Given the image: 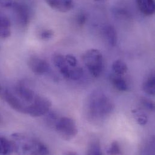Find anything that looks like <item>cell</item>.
<instances>
[{
  "instance_id": "obj_1",
  "label": "cell",
  "mask_w": 155,
  "mask_h": 155,
  "mask_svg": "<svg viewBox=\"0 0 155 155\" xmlns=\"http://www.w3.org/2000/svg\"><path fill=\"white\" fill-rule=\"evenodd\" d=\"M114 109L111 99L101 91L91 93L87 101V116L90 121L98 123L109 117Z\"/></svg>"
},
{
  "instance_id": "obj_2",
  "label": "cell",
  "mask_w": 155,
  "mask_h": 155,
  "mask_svg": "<svg viewBox=\"0 0 155 155\" xmlns=\"http://www.w3.org/2000/svg\"><path fill=\"white\" fill-rule=\"evenodd\" d=\"M15 152L25 155H48L50 153L47 146L42 142L21 133L12 135Z\"/></svg>"
},
{
  "instance_id": "obj_3",
  "label": "cell",
  "mask_w": 155,
  "mask_h": 155,
  "mask_svg": "<svg viewBox=\"0 0 155 155\" xmlns=\"http://www.w3.org/2000/svg\"><path fill=\"white\" fill-rule=\"evenodd\" d=\"M83 62L92 76L99 77L103 70L104 59L102 53L97 49L87 50L82 56Z\"/></svg>"
},
{
  "instance_id": "obj_4",
  "label": "cell",
  "mask_w": 155,
  "mask_h": 155,
  "mask_svg": "<svg viewBox=\"0 0 155 155\" xmlns=\"http://www.w3.org/2000/svg\"><path fill=\"white\" fill-rule=\"evenodd\" d=\"M59 136L66 141L74 139L78 134L75 121L67 117H59L54 127Z\"/></svg>"
},
{
  "instance_id": "obj_5",
  "label": "cell",
  "mask_w": 155,
  "mask_h": 155,
  "mask_svg": "<svg viewBox=\"0 0 155 155\" xmlns=\"http://www.w3.org/2000/svg\"><path fill=\"white\" fill-rule=\"evenodd\" d=\"M11 7L17 24L21 27H26L30 22L31 16L30 10L28 5L24 2L16 1L13 2Z\"/></svg>"
},
{
  "instance_id": "obj_6",
  "label": "cell",
  "mask_w": 155,
  "mask_h": 155,
  "mask_svg": "<svg viewBox=\"0 0 155 155\" xmlns=\"http://www.w3.org/2000/svg\"><path fill=\"white\" fill-rule=\"evenodd\" d=\"M51 101L42 95H38L35 102L30 106L27 111V115L33 117L45 115L51 109Z\"/></svg>"
},
{
  "instance_id": "obj_7",
  "label": "cell",
  "mask_w": 155,
  "mask_h": 155,
  "mask_svg": "<svg viewBox=\"0 0 155 155\" xmlns=\"http://www.w3.org/2000/svg\"><path fill=\"white\" fill-rule=\"evenodd\" d=\"M28 65L31 71L38 76L47 75L51 71L50 67L47 62L38 57L30 58L28 61Z\"/></svg>"
},
{
  "instance_id": "obj_8",
  "label": "cell",
  "mask_w": 155,
  "mask_h": 155,
  "mask_svg": "<svg viewBox=\"0 0 155 155\" xmlns=\"http://www.w3.org/2000/svg\"><path fill=\"white\" fill-rule=\"evenodd\" d=\"M46 1L53 9L62 13L68 12L74 7L73 0H46Z\"/></svg>"
},
{
  "instance_id": "obj_9",
  "label": "cell",
  "mask_w": 155,
  "mask_h": 155,
  "mask_svg": "<svg viewBox=\"0 0 155 155\" xmlns=\"http://www.w3.org/2000/svg\"><path fill=\"white\" fill-rule=\"evenodd\" d=\"M53 63L64 78H69L70 69L71 67L68 64L65 56L61 54L56 55L53 58Z\"/></svg>"
},
{
  "instance_id": "obj_10",
  "label": "cell",
  "mask_w": 155,
  "mask_h": 155,
  "mask_svg": "<svg viewBox=\"0 0 155 155\" xmlns=\"http://www.w3.org/2000/svg\"><path fill=\"white\" fill-rule=\"evenodd\" d=\"M141 12L146 16H151L155 13L154 0H135Z\"/></svg>"
},
{
  "instance_id": "obj_11",
  "label": "cell",
  "mask_w": 155,
  "mask_h": 155,
  "mask_svg": "<svg viewBox=\"0 0 155 155\" xmlns=\"http://www.w3.org/2000/svg\"><path fill=\"white\" fill-rule=\"evenodd\" d=\"M11 35V24L9 19L0 12V38L5 39Z\"/></svg>"
},
{
  "instance_id": "obj_12",
  "label": "cell",
  "mask_w": 155,
  "mask_h": 155,
  "mask_svg": "<svg viewBox=\"0 0 155 155\" xmlns=\"http://www.w3.org/2000/svg\"><path fill=\"white\" fill-rule=\"evenodd\" d=\"M103 33L104 38L110 46L115 47L117 45L118 41L117 34L113 26L110 25L104 26L103 28Z\"/></svg>"
},
{
  "instance_id": "obj_13",
  "label": "cell",
  "mask_w": 155,
  "mask_h": 155,
  "mask_svg": "<svg viewBox=\"0 0 155 155\" xmlns=\"http://www.w3.org/2000/svg\"><path fill=\"white\" fill-rule=\"evenodd\" d=\"M143 89L147 94L154 95L155 94V72H150L144 80Z\"/></svg>"
},
{
  "instance_id": "obj_14",
  "label": "cell",
  "mask_w": 155,
  "mask_h": 155,
  "mask_svg": "<svg viewBox=\"0 0 155 155\" xmlns=\"http://www.w3.org/2000/svg\"><path fill=\"white\" fill-rule=\"evenodd\" d=\"M15 152L14 143L12 140L0 136V154L8 155Z\"/></svg>"
},
{
  "instance_id": "obj_15",
  "label": "cell",
  "mask_w": 155,
  "mask_h": 155,
  "mask_svg": "<svg viewBox=\"0 0 155 155\" xmlns=\"http://www.w3.org/2000/svg\"><path fill=\"white\" fill-rule=\"evenodd\" d=\"M112 83L113 86L119 91L124 92L127 91L128 85L123 78L120 75L116 74L112 78Z\"/></svg>"
},
{
  "instance_id": "obj_16",
  "label": "cell",
  "mask_w": 155,
  "mask_h": 155,
  "mask_svg": "<svg viewBox=\"0 0 155 155\" xmlns=\"http://www.w3.org/2000/svg\"><path fill=\"white\" fill-rule=\"evenodd\" d=\"M112 70L115 74L122 76L127 72L128 67L124 61L119 59L114 62L112 64Z\"/></svg>"
},
{
  "instance_id": "obj_17",
  "label": "cell",
  "mask_w": 155,
  "mask_h": 155,
  "mask_svg": "<svg viewBox=\"0 0 155 155\" xmlns=\"http://www.w3.org/2000/svg\"><path fill=\"white\" fill-rule=\"evenodd\" d=\"M86 154L89 155H102L101 146L98 141L93 140L89 143L87 149Z\"/></svg>"
},
{
  "instance_id": "obj_18",
  "label": "cell",
  "mask_w": 155,
  "mask_h": 155,
  "mask_svg": "<svg viewBox=\"0 0 155 155\" xmlns=\"http://www.w3.org/2000/svg\"><path fill=\"white\" fill-rule=\"evenodd\" d=\"M83 74V72L81 68L78 66L74 67H71L70 69L69 78H71V80H78L82 77Z\"/></svg>"
},
{
  "instance_id": "obj_19",
  "label": "cell",
  "mask_w": 155,
  "mask_h": 155,
  "mask_svg": "<svg viewBox=\"0 0 155 155\" xmlns=\"http://www.w3.org/2000/svg\"><path fill=\"white\" fill-rule=\"evenodd\" d=\"M46 115H47V118H46L47 124H48V126L54 127V126L57 121L58 120L59 117L56 113L54 112H50V110Z\"/></svg>"
},
{
  "instance_id": "obj_20",
  "label": "cell",
  "mask_w": 155,
  "mask_h": 155,
  "mask_svg": "<svg viewBox=\"0 0 155 155\" xmlns=\"http://www.w3.org/2000/svg\"><path fill=\"white\" fill-rule=\"evenodd\" d=\"M107 154L113 155L122 154L120 146L117 141H114L111 143L108 149Z\"/></svg>"
},
{
  "instance_id": "obj_21",
  "label": "cell",
  "mask_w": 155,
  "mask_h": 155,
  "mask_svg": "<svg viewBox=\"0 0 155 155\" xmlns=\"http://www.w3.org/2000/svg\"><path fill=\"white\" fill-rule=\"evenodd\" d=\"M133 112L137 114V123L140 124V125H142V126H144L147 124V121H148V119L147 116L146 115V114H144V113L141 112L140 111H137V110L135 111H134Z\"/></svg>"
},
{
  "instance_id": "obj_22",
  "label": "cell",
  "mask_w": 155,
  "mask_h": 155,
  "mask_svg": "<svg viewBox=\"0 0 155 155\" xmlns=\"http://www.w3.org/2000/svg\"><path fill=\"white\" fill-rule=\"evenodd\" d=\"M140 102L141 105L146 109L152 112L155 110V104L151 100L146 98H143L141 99Z\"/></svg>"
},
{
  "instance_id": "obj_23",
  "label": "cell",
  "mask_w": 155,
  "mask_h": 155,
  "mask_svg": "<svg viewBox=\"0 0 155 155\" xmlns=\"http://www.w3.org/2000/svg\"><path fill=\"white\" fill-rule=\"evenodd\" d=\"M54 36V32L51 30H43L40 33V38L42 40L47 41L51 39Z\"/></svg>"
},
{
  "instance_id": "obj_24",
  "label": "cell",
  "mask_w": 155,
  "mask_h": 155,
  "mask_svg": "<svg viewBox=\"0 0 155 155\" xmlns=\"http://www.w3.org/2000/svg\"><path fill=\"white\" fill-rule=\"evenodd\" d=\"M65 56L67 61V63L70 67H74L78 66V60L76 59V57H74L71 54H68Z\"/></svg>"
},
{
  "instance_id": "obj_25",
  "label": "cell",
  "mask_w": 155,
  "mask_h": 155,
  "mask_svg": "<svg viewBox=\"0 0 155 155\" xmlns=\"http://www.w3.org/2000/svg\"><path fill=\"white\" fill-rule=\"evenodd\" d=\"M86 16L83 13H80L78 15L76 19V21L79 26H83L86 22Z\"/></svg>"
},
{
  "instance_id": "obj_26",
  "label": "cell",
  "mask_w": 155,
  "mask_h": 155,
  "mask_svg": "<svg viewBox=\"0 0 155 155\" xmlns=\"http://www.w3.org/2000/svg\"><path fill=\"white\" fill-rule=\"evenodd\" d=\"M13 3V0H0V5L5 8L11 7Z\"/></svg>"
},
{
  "instance_id": "obj_27",
  "label": "cell",
  "mask_w": 155,
  "mask_h": 155,
  "mask_svg": "<svg viewBox=\"0 0 155 155\" xmlns=\"http://www.w3.org/2000/svg\"><path fill=\"white\" fill-rule=\"evenodd\" d=\"M2 121H3V118H2V116L1 115V113H0V125H1V124H2Z\"/></svg>"
},
{
  "instance_id": "obj_28",
  "label": "cell",
  "mask_w": 155,
  "mask_h": 155,
  "mask_svg": "<svg viewBox=\"0 0 155 155\" xmlns=\"http://www.w3.org/2000/svg\"><path fill=\"white\" fill-rule=\"evenodd\" d=\"M66 155H76V153L74 152H67V153H65Z\"/></svg>"
},
{
  "instance_id": "obj_29",
  "label": "cell",
  "mask_w": 155,
  "mask_h": 155,
  "mask_svg": "<svg viewBox=\"0 0 155 155\" xmlns=\"http://www.w3.org/2000/svg\"><path fill=\"white\" fill-rule=\"evenodd\" d=\"M95 1H106V0H95Z\"/></svg>"
}]
</instances>
